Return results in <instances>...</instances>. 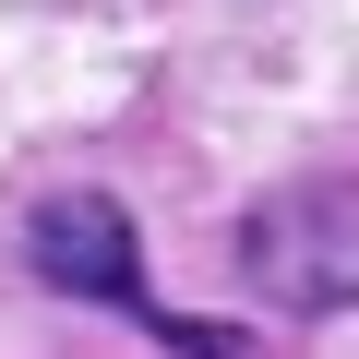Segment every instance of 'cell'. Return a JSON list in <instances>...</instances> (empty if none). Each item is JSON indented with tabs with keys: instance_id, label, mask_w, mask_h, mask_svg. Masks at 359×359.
<instances>
[{
	"instance_id": "obj_1",
	"label": "cell",
	"mask_w": 359,
	"mask_h": 359,
	"mask_svg": "<svg viewBox=\"0 0 359 359\" xmlns=\"http://www.w3.org/2000/svg\"><path fill=\"white\" fill-rule=\"evenodd\" d=\"M25 264H36L60 299L144 311V335H168L180 359H228V347H240L228 323H180V311H156V299H144V240H132V216H120L108 192H48V204H36V228H25Z\"/></svg>"
},
{
	"instance_id": "obj_2",
	"label": "cell",
	"mask_w": 359,
	"mask_h": 359,
	"mask_svg": "<svg viewBox=\"0 0 359 359\" xmlns=\"http://www.w3.org/2000/svg\"><path fill=\"white\" fill-rule=\"evenodd\" d=\"M240 276L276 311H359V180H299L240 216Z\"/></svg>"
}]
</instances>
